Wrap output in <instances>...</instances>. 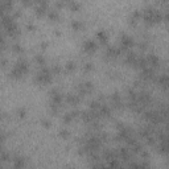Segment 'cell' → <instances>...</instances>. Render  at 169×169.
<instances>
[{"mask_svg": "<svg viewBox=\"0 0 169 169\" xmlns=\"http://www.w3.org/2000/svg\"><path fill=\"white\" fill-rule=\"evenodd\" d=\"M83 49H85L86 53H89V54L94 53L95 49H97V44H95V41H86V42L83 44Z\"/></svg>", "mask_w": 169, "mask_h": 169, "instance_id": "6da1fadb", "label": "cell"}]
</instances>
